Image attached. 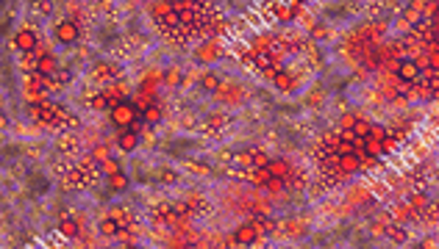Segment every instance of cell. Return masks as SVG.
Returning <instances> with one entry per match:
<instances>
[{
	"label": "cell",
	"mask_w": 439,
	"mask_h": 249,
	"mask_svg": "<svg viewBox=\"0 0 439 249\" xmlns=\"http://www.w3.org/2000/svg\"><path fill=\"white\" fill-rule=\"evenodd\" d=\"M133 119H136V108H133L131 102H117V106L111 108V122H114L117 128H131Z\"/></svg>",
	"instance_id": "1"
},
{
	"label": "cell",
	"mask_w": 439,
	"mask_h": 249,
	"mask_svg": "<svg viewBox=\"0 0 439 249\" xmlns=\"http://www.w3.org/2000/svg\"><path fill=\"white\" fill-rule=\"evenodd\" d=\"M36 34L31 28H23V30H17V36H14V48H17V53H39L36 50Z\"/></svg>",
	"instance_id": "2"
},
{
	"label": "cell",
	"mask_w": 439,
	"mask_h": 249,
	"mask_svg": "<svg viewBox=\"0 0 439 249\" xmlns=\"http://www.w3.org/2000/svg\"><path fill=\"white\" fill-rule=\"evenodd\" d=\"M56 39L61 44H72V42L78 39V25L75 22H59L56 25Z\"/></svg>",
	"instance_id": "3"
},
{
	"label": "cell",
	"mask_w": 439,
	"mask_h": 249,
	"mask_svg": "<svg viewBox=\"0 0 439 249\" xmlns=\"http://www.w3.org/2000/svg\"><path fill=\"white\" fill-rule=\"evenodd\" d=\"M256 238H259V227L256 224H242V227H236V232H234V241L242 244V246L253 244Z\"/></svg>",
	"instance_id": "4"
},
{
	"label": "cell",
	"mask_w": 439,
	"mask_h": 249,
	"mask_svg": "<svg viewBox=\"0 0 439 249\" xmlns=\"http://www.w3.org/2000/svg\"><path fill=\"white\" fill-rule=\"evenodd\" d=\"M397 75L411 83V80L420 78V66H417V61H400V64H397Z\"/></svg>",
	"instance_id": "5"
},
{
	"label": "cell",
	"mask_w": 439,
	"mask_h": 249,
	"mask_svg": "<svg viewBox=\"0 0 439 249\" xmlns=\"http://www.w3.org/2000/svg\"><path fill=\"white\" fill-rule=\"evenodd\" d=\"M337 166L342 169V172L350 174V172H359L361 164H359V155L353 152V155H339V158H337Z\"/></svg>",
	"instance_id": "6"
},
{
	"label": "cell",
	"mask_w": 439,
	"mask_h": 249,
	"mask_svg": "<svg viewBox=\"0 0 439 249\" xmlns=\"http://www.w3.org/2000/svg\"><path fill=\"white\" fill-rule=\"evenodd\" d=\"M53 72H56V58L53 56H42V58L36 61V75L48 78V75H53Z\"/></svg>",
	"instance_id": "7"
},
{
	"label": "cell",
	"mask_w": 439,
	"mask_h": 249,
	"mask_svg": "<svg viewBox=\"0 0 439 249\" xmlns=\"http://www.w3.org/2000/svg\"><path fill=\"white\" fill-rule=\"evenodd\" d=\"M106 183H108V188H111V191H117V194H120V191H125V188H128V174H125V172L108 174Z\"/></svg>",
	"instance_id": "8"
},
{
	"label": "cell",
	"mask_w": 439,
	"mask_h": 249,
	"mask_svg": "<svg viewBox=\"0 0 439 249\" xmlns=\"http://www.w3.org/2000/svg\"><path fill=\"white\" fill-rule=\"evenodd\" d=\"M267 172H270L275 180H281V178H286L289 166H286V160H267Z\"/></svg>",
	"instance_id": "9"
},
{
	"label": "cell",
	"mask_w": 439,
	"mask_h": 249,
	"mask_svg": "<svg viewBox=\"0 0 439 249\" xmlns=\"http://www.w3.org/2000/svg\"><path fill=\"white\" fill-rule=\"evenodd\" d=\"M117 144H120L122 152H133V150H136V144H139V138H136V133H133V130H128V133H122V136H120V142H117Z\"/></svg>",
	"instance_id": "10"
},
{
	"label": "cell",
	"mask_w": 439,
	"mask_h": 249,
	"mask_svg": "<svg viewBox=\"0 0 439 249\" xmlns=\"http://www.w3.org/2000/svg\"><path fill=\"white\" fill-rule=\"evenodd\" d=\"M200 86H203L206 92H217L223 83H220V78L214 75V72H203V78H200Z\"/></svg>",
	"instance_id": "11"
},
{
	"label": "cell",
	"mask_w": 439,
	"mask_h": 249,
	"mask_svg": "<svg viewBox=\"0 0 439 249\" xmlns=\"http://www.w3.org/2000/svg\"><path fill=\"white\" fill-rule=\"evenodd\" d=\"M100 232H103V236H120V224H117L114 216H111V219H103V222H100Z\"/></svg>",
	"instance_id": "12"
},
{
	"label": "cell",
	"mask_w": 439,
	"mask_h": 249,
	"mask_svg": "<svg viewBox=\"0 0 439 249\" xmlns=\"http://www.w3.org/2000/svg\"><path fill=\"white\" fill-rule=\"evenodd\" d=\"M370 130H373V124L364 122V119H359V122H356V128H353L356 138H361V142H367V138H370Z\"/></svg>",
	"instance_id": "13"
},
{
	"label": "cell",
	"mask_w": 439,
	"mask_h": 249,
	"mask_svg": "<svg viewBox=\"0 0 439 249\" xmlns=\"http://www.w3.org/2000/svg\"><path fill=\"white\" fill-rule=\"evenodd\" d=\"M217 53H220V50H217V44H211V42H209V44H203V48L198 50V58L200 61H214Z\"/></svg>",
	"instance_id": "14"
},
{
	"label": "cell",
	"mask_w": 439,
	"mask_h": 249,
	"mask_svg": "<svg viewBox=\"0 0 439 249\" xmlns=\"http://www.w3.org/2000/svg\"><path fill=\"white\" fill-rule=\"evenodd\" d=\"M301 8V3H286V6H278V17L281 20H292Z\"/></svg>",
	"instance_id": "15"
},
{
	"label": "cell",
	"mask_w": 439,
	"mask_h": 249,
	"mask_svg": "<svg viewBox=\"0 0 439 249\" xmlns=\"http://www.w3.org/2000/svg\"><path fill=\"white\" fill-rule=\"evenodd\" d=\"M59 230H61V236H67V238L78 236V224H75V222H72V219H61Z\"/></svg>",
	"instance_id": "16"
},
{
	"label": "cell",
	"mask_w": 439,
	"mask_h": 249,
	"mask_svg": "<svg viewBox=\"0 0 439 249\" xmlns=\"http://www.w3.org/2000/svg\"><path fill=\"white\" fill-rule=\"evenodd\" d=\"M275 86L281 92H289V89H292V78H289L286 72H275Z\"/></svg>",
	"instance_id": "17"
},
{
	"label": "cell",
	"mask_w": 439,
	"mask_h": 249,
	"mask_svg": "<svg viewBox=\"0 0 439 249\" xmlns=\"http://www.w3.org/2000/svg\"><path fill=\"white\" fill-rule=\"evenodd\" d=\"M162 80L167 83V86H175V83H181V70H167Z\"/></svg>",
	"instance_id": "18"
},
{
	"label": "cell",
	"mask_w": 439,
	"mask_h": 249,
	"mask_svg": "<svg viewBox=\"0 0 439 249\" xmlns=\"http://www.w3.org/2000/svg\"><path fill=\"white\" fill-rule=\"evenodd\" d=\"M142 116H144V122H159V119H162V111H159V106H151L148 111H142Z\"/></svg>",
	"instance_id": "19"
},
{
	"label": "cell",
	"mask_w": 439,
	"mask_h": 249,
	"mask_svg": "<svg viewBox=\"0 0 439 249\" xmlns=\"http://www.w3.org/2000/svg\"><path fill=\"white\" fill-rule=\"evenodd\" d=\"M364 147H367V152H370V155H378V152H384V144H381L378 138H367V142H364Z\"/></svg>",
	"instance_id": "20"
},
{
	"label": "cell",
	"mask_w": 439,
	"mask_h": 249,
	"mask_svg": "<svg viewBox=\"0 0 439 249\" xmlns=\"http://www.w3.org/2000/svg\"><path fill=\"white\" fill-rule=\"evenodd\" d=\"M253 180H256V183H259V186H267V183H270V180H275V178H272V174L267 172V166H261L259 172H256V178H253Z\"/></svg>",
	"instance_id": "21"
},
{
	"label": "cell",
	"mask_w": 439,
	"mask_h": 249,
	"mask_svg": "<svg viewBox=\"0 0 439 249\" xmlns=\"http://www.w3.org/2000/svg\"><path fill=\"white\" fill-rule=\"evenodd\" d=\"M103 169H106V178H108V174L122 172V169H120V164H117V160H111V158H106V160H103Z\"/></svg>",
	"instance_id": "22"
},
{
	"label": "cell",
	"mask_w": 439,
	"mask_h": 249,
	"mask_svg": "<svg viewBox=\"0 0 439 249\" xmlns=\"http://www.w3.org/2000/svg\"><path fill=\"white\" fill-rule=\"evenodd\" d=\"M386 236H389L392 241H406V232L400 230V227H389V230H386Z\"/></svg>",
	"instance_id": "23"
},
{
	"label": "cell",
	"mask_w": 439,
	"mask_h": 249,
	"mask_svg": "<svg viewBox=\"0 0 439 249\" xmlns=\"http://www.w3.org/2000/svg\"><path fill=\"white\" fill-rule=\"evenodd\" d=\"M356 122H359V116H353V114H348V116H342V128L345 130H353Z\"/></svg>",
	"instance_id": "24"
},
{
	"label": "cell",
	"mask_w": 439,
	"mask_h": 249,
	"mask_svg": "<svg viewBox=\"0 0 439 249\" xmlns=\"http://www.w3.org/2000/svg\"><path fill=\"white\" fill-rule=\"evenodd\" d=\"M411 205H414V208H425L428 205V196L425 194H417L414 200H411Z\"/></svg>",
	"instance_id": "25"
},
{
	"label": "cell",
	"mask_w": 439,
	"mask_h": 249,
	"mask_svg": "<svg viewBox=\"0 0 439 249\" xmlns=\"http://www.w3.org/2000/svg\"><path fill=\"white\" fill-rule=\"evenodd\" d=\"M428 58H431V66H433V72H436V70H439V50H433Z\"/></svg>",
	"instance_id": "26"
},
{
	"label": "cell",
	"mask_w": 439,
	"mask_h": 249,
	"mask_svg": "<svg viewBox=\"0 0 439 249\" xmlns=\"http://www.w3.org/2000/svg\"><path fill=\"white\" fill-rule=\"evenodd\" d=\"M95 158H97V160H100V164H103V160L108 158V152H106V150H103V147H97V150H95Z\"/></svg>",
	"instance_id": "27"
},
{
	"label": "cell",
	"mask_w": 439,
	"mask_h": 249,
	"mask_svg": "<svg viewBox=\"0 0 439 249\" xmlns=\"http://www.w3.org/2000/svg\"><path fill=\"white\" fill-rule=\"evenodd\" d=\"M381 144H384V150H395V138L392 136H384V142Z\"/></svg>",
	"instance_id": "28"
},
{
	"label": "cell",
	"mask_w": 439,
	"mask_h": 249,
	"mask_svg": "<svg viewBox=\"0 0 439 249\" xmlns=\"http://www.w3.org/2000/svg\"><path fill=\"white\" fill-rule=\"evenodd\" d=\"M173 180H175L173 172H162V183H173Z\"/></svg>",
	"instance_id": "29"
},
{
	"label": "cell",
	"mask_w": 439,
	"mask_h": 249,
	"mask_svg": "<svg viewBox=\"0 0 439 249\" xmlns=\"http://www.w3.org/2000/svg\"><path fill=\"white\" fill-rule=\"evenodd\" d=\"M122 249H136V246H122Z\"/></svg>",
	"instance_id": "30"
},
{
	"label": "cell",
	"mask_w": 439,
	"mask_h": 249,
	"mask_svg": "<svg viewBox=\"0 0 439 249\" xmlns=\"http://www.w3.org/2000/svg\"><path fill=\"white\" fill-rule=\"evenodd\" d=\"M417 249H422V246H417Z\"/></svg>",
	"instance_id": "31"
}]
</instances>
